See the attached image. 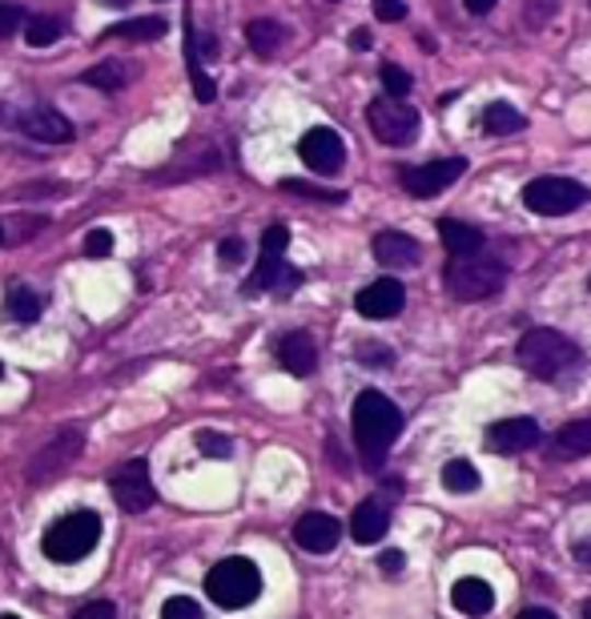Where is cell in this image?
I'll use <instances>...</instances> for the list:
<instances>
[{
	"label": "cell",
	"mask_w": 591,
	"mask_h": 619,
	"mask_svg": "<svg viewBox=\"0 0 591 619\" xmlns=\"http://www.w3.org/2000/svg\"><path fill=\"white\" fill-rule=\"evenodd\" d=\"M206 595L225 611H242L262 595V571L254 568V559L230 556L206 575Z\"/></svg>",
	"instance_id": "obj_4"
},
{
	"label": "cell",
	"mask_w": 591,
	"mask_h": 619,
	"mask_svg": "<svg viewBox=\"0 0 591 619\" xmlns=\"http://www.w3.org/2000/svg\"><path fill=\"white\" fill-rule=\"evenodd\" d=\"M338 539H343V523L334 519V515H322V511L302 515L294 527V544L302 547V551H310V556H326V551H334Z\"/></svg>",
	"instance_id": "obj_15"
},
{
	"label": "cell",
	"mask_w": 591,
	"mask_h": 619,
	"mask_svg": "<svg viewBox=\"0 0 591 619\" xmlns=\"http://www.w3.org/2000/svg\"><path fill=\"white\" fill-rule=\"evenodd\" d=\"M73 619H117V607L109 604V599H101V604H89V607H81Z\"/></svg>",
	"instance_id": "obj_40"
},
{
	"label": "cell",
	"mask_w": 591,
	"mask_h": 619,
	"mask_svg": "<svg viewBox=\"0 0 591 619\" xmlns=\"http://www.w3.org/2000/svg\"><path fill=\"white\" fill-rule=\"evenodd\" d=\"M463 174H467L463 157H443V162L419 165V170H403V189H407L410 198H434V194L455 186Z\"/></svg>",
	"instance_id": "obj_10"
},
{
	"label": "cell",
	"mask_w": 591,
	"mask_h": 619,
	"mask_svg": "<svg viewBox=\"0 0 591 619\" xmlns=\"http://www.w3.org/2000/svg\"><path fill=\"white\" fill-rule=\"evenodd\" d=\"M382 85H386V97L407 101V93L415 89V81H410V73L403 69V65H382Z\"/></svg>",
	"instance_id": "obj_31"
},
{
	"label": "cell",
	"mask_w": 591,
	"mask_h": 619,
	"mask_svg": "<svg viewBox=\"0 0 591 619\" xmlns=\"http://www.w3.org/2000/svg\"><path fill=\"white\" fill-rule=\"evenodd\" d=\"M40 310H45V302H40V294L33 290V285L13 282L9 290H4V314H9L13 323L33 326L40 318Z\"/></svg>",
	"instance_id": "obj_22"
},
{
	"label": "cell",
	"mask_w": 591,
	"mask_h": 619,
	"mask_svg": "<svg viewBox=\"0 0 591 619\" xmlns=\"http://www.w3.org/2000/svg\"><path fill=\"white\" fill-rule=\"evenodd\" d=\"M97 4H105V9H125L129 0H97Z\"/></svg>",
	"instance_id": "obj_46"
},
{
	"label": "cell",
	"mask_w": 591,
	"mask_h": 619,
	"mask_svg": "<svg viewBox=\"0 0 591 619\" xmlns=\"http://www.w3.org/2000/svg\"><path fill=\"white\" fill-rule=\"evenodd\" d=\"M298 157L322 177H334L346 165V141L334 133L331 125H314L310 133H302L298 141Z\"/></svg>",
	"instance_id": "obj_8"
},
{
	"label": "cell",
	"mask_w": 591,
	"mask_h": 619,
	"mask_svg": "<svg viewBox=\"0 0 591 619\" xmlns=\"http://www.w3.org/2000/svg\"><path fill=\"white\" fill-rule=\"evenodd\" d=\"M515 359L540 383H555L559 374H567L579 362V347L567 335L552 330V326H540V330H528V335L519 338Z\"/></svg>",
	"instance_id": "obj_2"
},
{
	"label": "cell",
	"mask_w": 591,
	"mask_h": 619,
	"mask_svg": "<svg viewBox=\"0 0 591 619\" xmlns=\"http://www.w3.org/2000/svg\"><path fill=\"white\" fill-rule=\"evenodd\" d=\"M161 619H206V616H201L197 599H189V595H173V599H165V607H161Z\"/></svg>",
	"instance_id": "obj_33"
},
{
	"label": "cell",
	"mask_w": 591,
	"mask_h": 619,
	"mask_svg": "<svg viewBox=\"0 0 591 619\" xmlns=\"http://www.w3.org/2000/svg\"><path fill=\"white\" fill-rule=\"evenodd\" d=\"M439 237H443V246L451 258H467V254H479L483 249V230L467 222H455V218H443L439 222Z\"/></svg>",
	"instance_id": "obj_21"
},
{
	"label": "cell",
	"mask_w": 591,
	"mask_h": 619,
	"mask_svg": "<svg viewBox=\"0 0 591 619\" xmlns=\"http://www.w3.org/2000/svg\"><path fill=\"white\" fill-rule=\"evenodd\" d=\"M298 285H302V270L286 266V261L274 258V254H262L254 273H250V282L242 285V290L254 297V294H266V290H274V294H290V290H298Z\"/></svg>",
	"instance_id": "obj_14"
},
{
	"label": "cell",
	"mask_w": 591,
	"mask_h": 619,
	"mask_svg": "<svg viewBox=\"0 0 591 619\" xmlns=\"http://www.w3.org/2000/svg\"><path fill=\"white\" fill-rule=\"evenodd\" d=\"M16 125L25 129V137L45 141V145H65V141H73V125H69V117L57 109H28L16 117Z\"/></svg>",
	"instance_id": "obj_17"
},
{
	"label": "cell",
	"mask_w": 591,
	"mask_h": 619,
	"mask_svg": "<svg viewBox=\"0 0 591 619\" xmlns=\"http://www.w3.org/2000/svg\"><path fill=\"white\" fill-rule=\"evenodd\" d=\"M85 254H89V258H109V254H113V234H109V230H93V234L85 237Z\"/></svg>",
	"instance_id": "obj_35"
},
{
	"label": "cell",
	"mask_w": 591,
	"mask_h": 619,
	"mask_svg": "<svg viewBox=\"0 0 591 619\" xmlns=\"http://www.w3.org/2000/svg\"><path fill=\"white\" fill-rule=\"evenodd\" d=\"M374 16L394 25V21H403L407 16V0H374Z\"/></svg>",
	"instance_id": "obj_36"
},
{
	"label": "cell",
	"mask_w": 591,
	"mask_h": 619,
	"mask_svg": "<svg viewBox=\"0 0 591 619\" xmlns=\"http://www.w3.org/2000/svg\"><path fill=\"white\" fill-rule=\"evenodd\" d=\"M350 422H355V446L358 455H362V463H367L370 471H379L382 463H386V455H391L398 431H403V410L394 407L382 390H362L355 398Z\"/></svg>",
	"instance_id": "obj_1"
},
{
	"label": "cell",
	"mask_w": 591,
	"mask_h": 619,
	"mask_svg": "<svg viewBox=\"0 0 591 619\" xmlns=\"http://www.w3.org/2000/svg\"><path fill=\"white\" fill-rule=\"evenodd\" d=\"M403 302H407L403 282H398V278H379V282H370L367 290H358L355 310L362 318H370V323H386V318H394V314L403 310Z\"/></svg>",
	"instance_id": "obj_12"
},
{
	"label": "cell",
	"mask_w": 591,
	"mask_h": 619,
	"mask_svg": "<svg viewBox=\"0 0 591 619\" xmlns=\"http://www.w3.org/2000/svg\"><path fill=\"white\" fill-rule=\"evenodd\" d=\"M370 249H374V261L386 266V270H407V266H419L422 261L419 242H415L410 234H394V230H386V234L374 237Z\"/></svg>",
	"instance_id": "obj_16"
},
{
	"label": "cell",
	"mask_w": 591,
	"mask_h": 619,
	"mask_svg": "<svg viewBox=\"0 0 591 619\" xmlns=\"http://www.w3.org/2000/svg\"><path fill=\"white\" fill-rule=\"evenodd\" d=\"M185 65H189V85H194V97L201 101V105H210L213 97H218V89H213L210 73L201 69V57L194 52V40L185 37Z\"/></svg>",
	"instance_id": "obj_29"
},
{
	"label": "cell",
	"mask_w": 591,
	"mask_h": 619,
	"mask_svg": "<svg viewBox=\"0 0 591 619\" xmlns=\"http://www.w3.org/2000/svg\"><path fill=\"white\" fill-rule=\"evenodd\" d=\"M101 544V515L97 511H69L53 523L45 539H40V551L53 559V563H77V559L93 556V547Z\"/></svg>",
	"instance_id": "obj_3"
},
{
	"label": "cell",
	"mask_w": 591,
	"mask_h": 619,
	"mask_svg": "<svg viewBox=\"0 0 591 619\" xmlns=\"http://www.w3.org/2000/svg\"><path fill=\"white\" fill-rule=\"evenodd\" d=\"M507 282V266L491 254H467V258H451L447 266V290L459 302H483V297L499 294Z\"/></svg>",
	"instance_id": "obj_5"
},
{
	"label": "cell",
	"mask_w": 591,
	"mask_h": 619,
	"mask_svg": "<svg viewBox=\"0 0 591 619\" xmlns=\"http://www.w3.org/2000/svg\"><path fill=\"white\" fill-rule=\"evenodd\" d=\"M0 619H21V616H0Z\"/></svg>",
	"instance_id": "obj_49"
},
{
	"label": "cell",
	"mask_w": 591,
	"mask_h": 619,
	"mask_svg": "<svg viewBox=\"0 0 591 619\" xmlns=\"http://www.w3.org/2000/svg\"><path fill=\"white\" fill-rule=\"evenodd\" d=\"M286 194H302V198H318V201H343V194L334 189H318V186H302V182H282Z\"/></svg>",
	"instance_id": "obj_38"
},
{
	"label": "cell",
	"mask_w": 591,
	"mask_h": 619,
	"mask_svg": "<svg viewBox=\"0 0 591 619\" xmlns=\"http://www.w3.org/2000/svg\"><path fill=\"white\" fill-rule=\"evenodd\" d=\"M382 571H386V575H398V571H403V551H386V556H382Z\"/></svg>",
	"instance_id": "obj_41"
},
{
	"label": "cell",
	"mask_w": 591,
	"mask_h": 619,
	"mask_svg": "<svg viewBox=\"0 0 591 619\" xmlns=\"http://www.w3.org/2000/svg\"><path fill=\"white\" fill-rule=\"evenodd\" d=\"M555 455H564V458L591 455V419H579V422L559 427V434H555Z\"/></svg>",
	"instance_id": "obj_25"
},
{
	"label": "cell",
	"mask_w": 591,
	"mask_h": 619,
	"mask_svg": "<svg viewBox=\"0 0 591 619\" xmlns=\"http://www.w3.org/2000/svg\"><path fill=\"white\" fill-rule=\"evenodd\" d=\"M588 290H591V278H588Z\"/></svg>",
	"instance_id": "obj_51"
},
{
	"label": "cell",
	"mask_w": 591,
	"mask_h": 619,
	"mask_svg": "<svg viewBox=\"0 0 591 619\" xmlns=\"http://www.w3.org/2000/svg\"><path fill=\"white\" fill-rule=\"evenodd\" d=\"M358 359H362V362H391L394 354H391V350H367V347H362V350H358Z\"/></svg>",
	"instance_id": "obj_43"
},
{
	"label": "cell",
	"mask_w": 591,
	"mask_h": 619,
	"mask_svg": "<svg viewBox=\"0 0 591 619\" xmlns=\"http://www.w3.org/2000/svg\"><path fill=\"white\" fill-rule=\"evenodd\" d=\"M350 45H355L358 52L370 49V33H367V28H358V33H350Z\"/></svg>",
	"instance_id": "obj_44"
},
{
	"label": "cell",
	"mask_w": 591,
	"mask_h": 619,
	"mask_svg": "<svg viewBox=\"0 0 591 619\" xmlns=\"http://www.w3.org/2000/svg\"><path fill=\"white\" fill-rule=\"evenodd\" d=\"M0 378H4V362H0Z\"/></svg>",
	"instance_id": "obj_48"
},
{
	"label": "cell",
	"mask_w": 591,
	"mask_h": 619,
	"mask_svg": "<svg viewBox=\"0 0 591 619\" xmlns=\"http://www.w3.org/2000/svg\"><path fill=\"white\" fill-rule=\"evenodd\" d=\"M583 619H591V599H588V607H583Z\"/></svg>",
	"instance_id": "obj_47"
},
{
	"label": "cell",
	"mask_w": 591,
	"mask_h": 619,
	"mask_svg": "<svg viewBox=\"0 0 591 619\" xmlns=\"http://www.w3.org/2000/svg\"><path fill=\"white\" fill-rule=\"evenodd\" d=\"M451 604H455L459 616H471V619H483L487 611L495 607V592L487 580H475V575H467V580H459L455 587H451Z\"/></svg>",
	"instance_id": "obj_19"
},
{
	"label": "cell",
	"mask_w": 591,
	"mask_h": 619,
	"mask_svg": "<svg viewBox=\"0 0 591 619\" xmlns=\"http://www.w3.org/2000/svg\"><path fill=\"white\" fill-rule=\"evenodd\" d=\"M197 451L206 458H230L234 455V443L218 431H197Z\"/></svg>",
	"instance_id": "obj_32"
},
{
	"label": "cell",
	"mask_w": 591,
	"mask_h": 619,
	"mask_svg": "<svg viewBox=\"0 0 591 619\" xmlns=\"http://www.w3.org/2000/svg\"><path fill=\"white\" fill-rule=\"evenodd\" d=\"M21 21H25V13H21L16 4H4V0H0V40L13 37L16 28H21Z\"/></svg>",
	"instance_id": "obj_37"
},
{
	"label": "cell",
	"mask_w": 591,
	"mask_h": 619,
	"mask_svg": "<svg viewBox=\"0 0 591 619\" xmlns=\"http://www.w3.org/2000/svg\"><path fill=\"white\" fill-rule=\"evenodd\" d=\"M540 443V422L535 419H503L487 427V451L491 455H523Z\"/></svg>",
	"instance_id": "obj_13"
},
{
	"label": "cell",
	"mask_w": 591,
	"mask_h": 619,
	"mask_svg": "<svg viewBox=\"0 0 591 619\" xmlns=\"http://www.w3.org/2000/svg\"><path fill=\"white\" fill-rule=\"evenodd\" d=\"M61 33H65V21H57V16H33L25 28V40L33 49H45L53 40H61Z\"/></svg>",
	"instance_id": "obj_30"
},
{
	"label": "cell",
	"mask_w": 591,
	"mask_h": 619,
	"mask_svg": "<svg viewBox=\"0 0 591 619\" xmlns=\"http://www.w3.org/2000/svg\"><path fill=\"white\" fill-rule=\"evenodd\" d=\"M588 186H579L571 177H535L523 186V206L540 218H564V213L588 206Z\"/></svg>",
	"instance_id": "obj_6"
},
{
	"label": "cell",
	"mask_w": 591,
	"mask_h": 619,
	"mask_svg": "<svg viewBox=\"0 0 591 619\" xmlns=\"http://www.w3.org/2000/svg\"><path fill=\"white\" fill-rule=\"evenodd\" d=\"M129 77H134V69L125 61H101L85 73V85L101 89V93H121L129 85Z\"/></svg>",
	"instance_id": "obj_27"
},
{
	"label": "cell",
	"mask_w": 591,
	"mask_h": 619,
	"mask_svg": "<svg viewBox=\"0 0 591 619\" xmlns=\"http://www.w3.org/2000/svg\"><path fill=\"white\" fill-rule=\"evenodd\" d=\"M391 527V511L382 507L379 499H367V503H358L355 507V519H350V535H355V544L370 547L379 544L382 535Z\"/></svg>",
	"instance_id": "obj_20"
},
{
	"label": "cell",
	"mask_w": 591,
	"mask_h": 619,
	"mask_svg": "<svg viewBox=\"0 0 591 619\" xmlns=\"http://www.w3.org/2000/svg\"><path fill=\"white\" fill-rule=\"evenodd\" d=\"M246 40H250V49L258 52V57H274V52L282 49L286 28L278 25V21H270V16H262V21H250Z\"/></svg>",
	"instance_id": "obj_26"
},
{
	"label": "cell",
	"mask_w": 591,
	"mask_h": 619,
	"mask_svg": "<svg viewBox=\"0 0 591 619\" xmlns=\"http://www.w3.org/2000/svg\"><path fill=\"white\" fill-rule=\"evenodd\" d=\"M278 362H282L294 378H310L314 366H318V347H314V338H310L306 330L286 335L282 342H278Z\"/></svg>",
	"instance_id": "obj_18"
},
{
	"label": "cell",
	"mask_w": 591,
	"mask_h": 619,
	"mask_svg": "<svg viewBox=\"0 0 591 619\" xmlns=\"http://www.w3.org/2000/svg\"><path fill=\"white\" fill-rule=\"evenodd\" d=\"M81 455V431H65L57 434L53 443H45L33 458V467H28V483L33 487H45L53 483L61 471H69V463Z\"/></svg>",
	"instance_id": "obj_11"
},
{
	"label": "cell",
	"mask_w": 591,
	"mask_h": 619,
	"mask_svg": "<svg viewBox=\"0 0 591 619\" xmlns=\"http://www.w3.org/2000/svg\"><path fill=\"white\" fill-rule=\"evenodd\" d=\"M165 21L161 16H134V21H117L113 28L101 33V40H158L165 37Z\"/></svg>",
	"instance_id": "obj_23"
},
{
	"label": "cell",
	"mask_w": 591,
	"mask_h": 619,
	"mask_svg": "<svg viewBox=\"0 0 591 619\" xmlns=\"http://www.w3.org/2000/svg\"><path fill=\"white\" fill-rule=\"evenodd\" d=\"M463 4H467L471 16H487L495 9V0H463Z\"/></svg>",
	"instance_id": "obj_42"
},
{
	"label": "cell",
	"mask_w": 591,
	"mask_h": 619,
	"mask_svg": "<svg viewBox=\"0 0 591 619\" xmlns=\"http://www.w3.org/2000/svg\"><path fill=\"white\" fill-rule=\"evenodd\" d=\"M286 246H290V230H286V225H270V230L262 234V254H274V258H282Z\"/></svg>",
	"instance_id": "obj_34"
},
{
	"label": "cell",
	"mask_w": 591,
	"mask_h": 619,
	"mask_svg": "<svg viewBox=\"0 0 591 619\" xmlns=\"http://www.w3.org/2000/svg\"><path fill=\"white\" fill-rule=\"evenodd\" d=\"M242 258H246V246H242V237H225L222 246H218V261H222V266H237Z\"/></svg>",
	"instance_id": "obj_39"
},
{
	"label": "cell",
	"mask_w": 591,
	"mask_h": 619,
	"mask_svg": "<svg viewBox=\"0 0 591 619\" xmlns=\"http://www.w3.org/2000/svg\"><path fill=\"white\" fill-rule=\"evenodd\" d=\"M443 487L451 495H471L479 487V467L467 463V458H451L443 467Z\"/></svg>",
	"instance_id": "obj_28"
},
{
	"label": "cell",
	"mask_w": 591,
	"mask_h": 619,
	"mask_svg": "<svg viewBox=\"0 0 591 619\" xmlns=\"http://www.w3.org/2000/svg\"><path fill=\"white\" fill-rule=\"evenodd\" d=\"M483 129L491 137H507V133L528 129V117H523L515 105H507V101H491V105L483 109Z\"/></svg>",
	"instance_id": "obj_24"
},
{
	"label": "cell",
	"mask_w": 591,
	"mask_h": 619,
	"mask_svg": "<svg viewBox=\"0 0 591 619\" xmlns=\"http://www.w3.org/2000/svg\"><path fill=\"white\" fill-rule=\"evenodd\" d=\"M367 125H370V133L379 137V141H386V145H407V141H415V133H419V109L394 97L370 101Z\"/></svg>",
	"instance_id": "obj_7"
},
{
	"label": "cell",
	"mask_w": 591,
	"mask_h": 619,
	"mask_svg": "<svg viewBox=\"0 0 591 619\" xmlns=\"http://www.w3.org/2000/svg\"><path fill=\"white\" fill-rule=\"evenodd\" d=\"M109 487H113L117 507L129 511V515H141V511H149L153 503H158V491H153V483H149V463H146V458H134V463L117 467V475H113Z\"/></svg>",
	"instance_id": "obj_9"
},
{
	"label": "cell",
	"mask_w": 591,
	"mask_h": 619,
	"mask_svg": "<svg viewBox=\"0 0 591 619\" xmlns=\"http://www.w3.org/2000/svg\"><path fill=\"white\" fill-rule=\"evenodd\" d=\"M519 619H559V616H552V611H543V607H528V611H523V616Z\"/></svg>",
	"instance_id": "obj_45"
},
{
	"label": "cell",
	"mask_w": 591,
	"mask_h": 619,
	"mask_svg": "<svg viewBox=\"0 0 591 619\" xmlns=\"http://www.w3.org/2000/svg\"><path fill=\"white\" fill-rule=\"evenodd\" d=\"M0 237H4V225H0Z\"/></svg>",
	"instance_id": "obj_50"
}]
</instances>
